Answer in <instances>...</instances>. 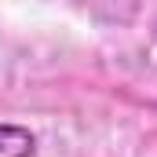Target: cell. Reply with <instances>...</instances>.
Segmentation results:
<instances>
[{
    "label": "cell",
    "instance_id": "cell-1",
    "mask_svg": "<svg viewBox=\"0 0 157 157\" xmlns=\"http://www.w3.org/2000/svg\"><path fill=\"white\" fill-rule=\"evenodd\" d=\"M37 139L22 124H0V157H33Z\"/></svg>",
    "mask_w": 157,
    "mask_h": 157
}]
</instances>
